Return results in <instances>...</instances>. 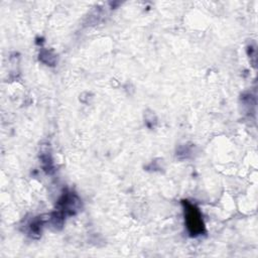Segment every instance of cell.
Listing matches in <instances>:
<instances>
[{"instance_id": "1", "label": "cell", "mask_w": 258, "mask_h": 258, "mask_svg": "<svg viewBox=\"0 0 258 258\" xmlns=\"http://www.w3.org/2000/svg\"><path fill=\"white\" fill-rule=\"evenodd\" d=\"M189 210L190 211L188 212L187 219H188V225H189V229L191 230V233H193L195 235L198 233H201L202 228H203V224H202V221L200 219L199 213H198L197 210L193 207H191V209H189Z\"/></svg>"}]
</instances>
